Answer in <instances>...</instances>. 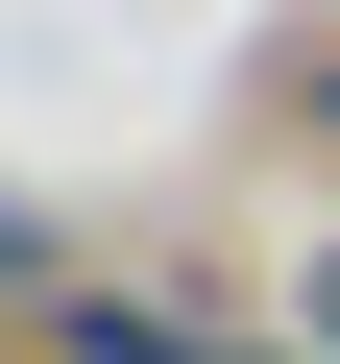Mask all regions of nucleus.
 Returning a JSON list of instances; mask_svg holds the SVG:
<instances>
[{
    "instance_id": "1",
    "label": "nucleus",
    "mask_w": 340,
    "mask_h": 364,
    "mask_svg": "<svg viewBox=\"0 0 340 364\" xmlns=\"http://www.w3.org/2000/svg\"><path fill=\"white\" fill-rule=\"evenodd\" d=\"M49 316H73V364H219V340L170 316V291H49Z\"/></svg>"
},
{
    "instance_id": "2",
    "label": "nucleus",
    "mask_w": 340,
    "mask_h": 364,
    "mask_svg": "<svg viewBox=\"0 0 340 364\" xmlns=\"http://www.w3.org/2000/svg\"><path fill=\"white\" fill-rule=\"evenodd\" d=\"M292 316H316V364H340V243H316V291H292Z\"/></svg>"
}]
</instances>
